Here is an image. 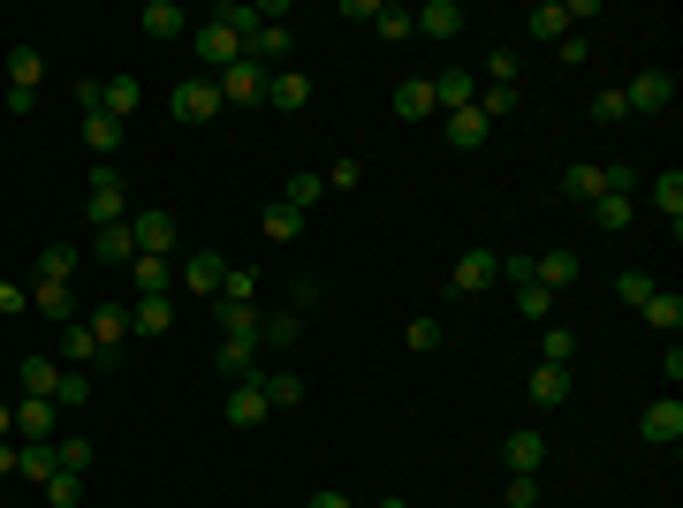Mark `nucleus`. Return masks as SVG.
Wrapping results in <instances>:
<instances>
[{"instance_id":"1","label":"nucleus","mask_w":683,"mask_h":508,"mask_svg":"<svg viewBox=\"0 0 683 508\" xmlns=\"http://www.w3.org/2000/svg\"><path fill=\"white\" fill-rule=\"evenodd\" d=\"M85 212H91V228H115V220H129V182L115 160H99L85 182Z\"/></svg>"},{"instance_id":"2","label":"nucleus","mask_w":683,"mask_h":508,"mask_svg":"<svg viewBox=\"0 0 683 508\" xmlns=\"http://www.w3.org/2000/svg\"><path fill=\"white\" fill-rule=\"evenodd\" d=\"M39 84H46V53H39V46H8V107L31 114Z\"/></svg>"},{"instance_id":"3","label":"nucleus","mask_w":683,"mask_h":508,"mask_svg":"<svg viewBox=\"0 0 683 508\" xmlns=\"http://www.w3.org/2000/svg\"><path fill=\"white\" fill-rule=\"evenodd\" d=\"M168 107H175V122H214V114H220V84H214V77H182Z\"/></svg>"},{"instance_id":"4","label":"nucleus","mask_w":683,"mask_h":508,"mask_svg":"<svg viewBox=\"0 0 683 508\" xmlns=\"http://www.w3.org/2000/svg\"><path fill=\"white\" fill-rule=\"evenodd\" d=\"M220 107H266V69L258 61H236V69H220Z\"/></svg>"},{"instance_id":"5","label":"nucleus","mask_w":683,"mask_h":508,"mask_svg":"<svg viewBox=\"0 0 683 508\" xmlns=\"http://www.w3.org/2000/svg\"><path fill=\"white\" fill-rule=\"evenodd\" d=\"M494 281H502V258L494 251H464L448 266V289H456V297H478V289H494Z\"/></svg>"},{"instance_id":"6","label":"nucleus","mask_w":683,"mask_h":508,"mask_svg":"<svg viewBox=\"0 0 683 508\" xmlns=\"http://www.w3.org/2000/svg\"><path fill=\"white\" fill-rule=\"evenodd\" d=\"M91 341H99V365H115L122 357V335H129V303H99V311H85Z\"/></svg>"},{"instance_id":"7","label":"nucleus","mask_w":683,"mask_h":508,"mask_svg":"<svg viewBox=\"0 0 683 508\" xmlns=\"http://www.w3.org/2000/svg\"><path fill=\"white\" fill-rule=\"evenodd\" d=\"M623 99H631V114H661V107L676 99V77H669V69H639V77L623 84Z\"/></svg>"},{"instance_id":"8","label":"nucleus","mask_w":683,"mask_h":508,"mask_svg":"<svg viewBox=\"0 0 683 508\" xmlns=\"http://www.w3.org/2000/svg\"><path fill=\"white\" fill-rule=\"evenodd\" d=\"M639 432H645V440H653V448H676V440H683V402H676V395H661V402H645Z\"/></svg>"},{"instance_id":"9","label":"nucleus","mask_w":683,"mask_h":508,"mask_svg":"<svg viewBox=\"0 0 683 508\" xmlns=\"http://www.w3.org/2000/svg\"><path fill=\"white\" fill-rule=\"evenodd\" d=\"M175 266H182V258H129V289H137V297H175Z\"/></svg>"},{"instance_id":"10","label":"nucleus","mask_w":683,"mask_h":508,"mask_svg":"<svg viewBox=\"0 0 683 508\" xmlns=\"http://www.w3.org/2000/svg\"><path fill=\"white\" fill-rule=\"evenodd\" d=\"M502 456H509V470L540 478V464H547V432H540V425H516L509 440H502Z\"/></svg>"},{"instance_id":"11","label":"nucleus","mask_w":683,"mask_h":508,"mask_svg":"<svg viewBox=\"0 0 683 508\" xmlns=\"http://www.w3.org/2000/svg\"><path fill=\"white\" fill-rule=\"evenodd\" d=\"M129 236H137V251H145V258H175V212H137Z\"/></svg>"},{"instance_id":"12","label":"nucleus","mask_w":683,"mask_h":508,"mask_svg":"<svg viewBox=\"0 0 683 508\" xmlns=\"http://www.w3.org/2000/svg\"><path fill=\"white\" fill-rule=\"evenodd\" d=\"M471 99H478V77H471V69H441V77H433V114H464Z\"/></svg>"},{"instance_id":"13","label":"nucleus","mask_w":683,"mask_h":508,"mask_svg":"<svg viewBox=\"0 0 683 508\" xmlns=\"http://www.w3.org/2000/svg\"><path fill=\"white\" fill-rule=\"evenodd\" d=\"M31 311L39 319H53V327H77L85 311H77V297H69V281H31Z\"/></svg>"},{"instance_id":"14","label":"nucleus","mask_w":683,"mask_h":508,"mask_svg":"<svg viewBox=\"0 0 683 508\" xmlns=\"http://www.w3.org/2000/svg\"><path fill=\"white\" fill-rule=\"evenodd\" d=\"M266 107L304 114V107H311V77H304V69H274V77H266Z\"/></svg>"},{"instance_id":"15","label":"nucleus","mask_w":683,"mask_h":508,"mask_svg":"<svg viewBox=\"0 0 683 508\" xmlns=\"http://www.w3.org/2000/svg\"><path fill=\"white\" fill-rule=\"evenodd\" d=\"M410 23H418L426 39H456L471 16H464V0H426V8H410Z\"/></svg>"},{"instance_id":"16","label":"nucleus","mask_w":683,"mask_h":508,"mask_svg":"<svg viewBox=\"0 0 683 508\" xmlns=\"http://www.w3.org/2000/svg\"><path fill=\"white\" fill-rule=\"evenodd\" d=\"M220 273H228L220 251H190L182 258V289H190V297H220Z\"/></svg>"},{"instance_id":"17","label":"nucleus","mask_w":683,"mask_h":508,"mask_svg":"<svg viewBox=\"0 0 683 508\" xmlns=\"http://www.w3.org/2000/svg\"><path fill=\"white\" fill-rule=\"evenodd\" d=\"M274 410H266V395H258V380H236L228 387V425L236 432H251V425H266Z\"/></svg>"},{"instance_id":"18","label":"nucleus","mask_w":683,"mask_h":508,"mask_svg":"<svg viewBox=\"0 0 683 508\" xmlns=\"http://www.w3.org/2000/svg\"><path fill=\"white\" fill-rule=\"evenodd\" d=\"M395 122H433V77H410V84H395Z\"/></svg>"},{"instance_id":"19","label":"nucleus","mask_w":683,"mask_h":508,"mask_svg":"<svg viewBox=\"0 0 683 508\" xmlns=\"http://www.w3.org/2000/svg\"><path fill=\"white\" fill-rule=\"evenodd\" d=\"M91 258H99V266H129V258H137L129 220H115V228H91Z\"/></svg>"},{"instance_id":"20","label":"nucleus","mask_w":683,"mask_h":508,"mask_svg":"<svg viewBox=\"0 0 683 508\" xmlns=\"http://www.w3.org/2000/svg\"><path fill=\"white\" fill-rule=\"evenodd\" d=\"M175 327V297H137L129 303V335H168Z\"/></svg>"},{"instance_id":"21","label":"nucleus","mask_w":683,"mask_h":508,"mask_svg":"<svg viewBox=\"0 0 683 508\" xmlns=\"http://www.w3.org/2000/svg\"><path fill=\"white\" fill-rule=\"evenodd\" d=\"M16 387L53 402V387H61V357H23V365H16Z\"/></svg>"},{"instance_id":"22","label":"nucleus","mask_w":683,"mask_h":508,"mask_svg":"<svg viewBox=\"0 0 683 508\" xmlns=\"http://www.w3.org/2000/svg\"><path fill=\"white\" fill-rule=\"evenodd\" d=\"M570 372H562V365H540V372H532V387H524V395H532V402H540V410H562V402H570Z\"/></svg>"},{"instance_id":"23","label":"nucleus","mask_w":683,"mask_h":508,"mask_svg":"<svg viewBox=\"0 0 683 508\" xmlns=\"http://www.w3.org/2000/svg\"><path fill=\"white\" fill-rule=\"evenodd\" d=\"M137 31H145V39H182V8H175V0H145V8H137Z\"/></svg>"},{"instance_id":"24","label":"nucleus","mask_w":683,"mask_h":508,"mask_svg":"<svg viewBox=\"0 0 683 508\" xmlns=\"http://www.w3.org/2000/svg\"><path fill=\"white\" fill-rule=\"evenodd\" d=\"M61 365H69V372H91V365H99V341H91L85 319H77V327H61Z\"/></svg>"},{"instance_id":"25","label":"nucleus","mask_w":683,"mask_h":508,"mask_svg":"<svg viewBox=\"0 0 683 508\" xmlns=\"http://www.w3.org/2000/svg\"><path fill=\"white\" fill-rule=\"evenodd\" d=\"M16 432H23V440H53V402H46V395H23V402H16Z\"/></svg>"},{"instance_id":"26","label":"nucleus","mask_w":683,"mask_h":508,"mask_svg":"<svg viewBox=\"0 0 683 508\" xmlns=\"http://www.w3.org/2000/svg\"><path fill=\"white\" fill-rule=\"evenodd\" d=\"M61 470V456H53V440H23V456H16V478H31V486H46Z\"/></svg>"},{"instance_id":"27","label":"nucleus","mask_w":683,"mask_h":508,"mask_svg":"<svg viewBox=\"0 0 683 508\" xmlns=\"http://www.w3.org/2000/svg\"><path fill=\"white\" fill-rule=\"evenodd\" d=\"M524 31H532L540 46H547V39H570V8H562V0H540V8L524 16Z\"/></svg>"},{"instance_id":"28","label":"nucleus","mask_w":683,"mask_h":508,"mask_svg":"<svg viewBox=\"0 0 683 508\" xmlns=\"http://www.w3.org/2000/svg\"><path fill=\"white\" fill-rule=\"evenodd\" d=\"M532 266H540V289H570V281L585 273V258H577V251H547V258H532Z\"/></svg>"},{"instance_id":"29","label":"nucleus","mask_w":683,"mask_h":508,"mask_svg":"<svg viewBox=\"0 0 683 508\" xmlns=\"http://www.w3.org/2000/svg\"><path fill=\"white\" fill-rule=\"evenodd\" d=\"M258 395H266V410H297L304 402V372H266Z\"/></svg>"},{"instance_id":"30","label":"nucleus","mask_w":683,"mask_h":508,"mask_svg":"<svg viewBox=\"0 0 683 508\" xmlns=\"http://www.w3.org/2000/svg\"><path fill=\"white\" fill-rule=\"evenodd\" d=\"M137 99H145V84H137V77H107V99H99V114L129 122V114H137Z\"/></svg>"},{"instance_id":"31","label":"nucleus","mask_w":683,"mask_h":508,"mask_svg":"<svg viewBox=\"0 0 683 508\" xmlns=\"http://www.w3.org/2000/svg\"><path fill=\"white\" fill-rule=\"evenodd\" d=\"M228 380H258V341H220V357H214Z\"/></svg>"},{"instance_id":"32","label":"nucleus","mask_w":683,"mask_h":508,"mask_svg":"<svg viewBox=\"0 0 683 508\" xmlns=\"http://www.w3.org/2000/svg\"><path fill=\"white\" fill-rule=\"evenodd\" d=\"M258 228H266V243H297V236H304V212L297 206H266V212H258Z\"/></svg>"},{"instance_id":"33","label":"nucleus","mask_w":683,"mask_h":508,"mask_svg":"<svg viewBox=\"0 0 683 508\" xmlns=\"http://www.w3.org/2000/svg\"><path fill=\"white\" fill-rule=\"evenodd\" d=\"M85 145L99 160H115V152H122V122H115V114H85Z\"/></svg>"},{"instance_id":"34","label":"nucleus","mask_w":683,"mask_h":508,"mask_svg":"<svg viewBox=\"0 0 683 508\" xmlns=\"http://www.w3.org/2000/svg\"><path fill=\"white\" fill-rule=\"evenodd\" d=\"M645 327H661V335H676V327H683V297H676V289H653V297H645Z\"/></svg>"},{"instance_id":"35","label":"nucleus","mask_w":683,"mask_h":508,"mask_svg":"<svg viewBox=\"0 0 683 508\" xmlns=\"http://www.w3.org/2000/svg\"><path fill=\"white\" fill-rule=\"evenodd\" d=\"M540 365H562V372H570V365H577V335H570V327H555V319H547V327H540Z\"/></svg>"},{"instance_id":"36","label":"nucleus","mask_w":683,"mask_h":508,"mask_svg":"<svg viewBox=\"0 0 683 508\" xmlns=\"http://www.w3.org/2000/svg\"><path fill=\"white\" fill-rule=\"evenodd\" d=\"M297 335H304V311H266L258 319V341H274V349H289Z\"/></svg>"},{"instance_id":"37","label":"nucleus","mask_w":683,"mask_h":508,"mask_svg":"<svg viewBox=\"0 0 683 508\" xmlns=\"http://www.w3.org/2000/svg\"><path fill=\"white\" fill-rule=\"evenodd\" d=\"M319 198H327V175H311V168H297V175H289V190H281V206H319Z\"/></svg>"},{"instance_id":"38","label":"nucleus","mask_w":683,"mask_h":508,"mask_svg":"<svg viewBox=\"0 0 683 508\" xmlns=\"http://www.w3.org/2000/svg\"><path fill=\"white\" fill-rule=\"evenodd\" d=\"M516 99H524L516 84H478V99H471V107H478L486 122H502V114H516Z\"/></svg>"},{"instance_id":"39","label":"nucleus","mask_w":683,"mask_h":508,"mask_svg":"<svg viewBox=\"0 0 683 508\" xmlns=\"http://www.w3.org/2000/svg\"><path fill=\"white\" fill-rule=\"evenodd\" d=\"M441 129H448V145H486V114H478V107H464V114H441Z\"/></svg>"},{"instance_id":"40","label":"nucleus","mask_w":683,"mask_h":508,"mask_svg":"<svg viewBox=\"0 0 683 508\" xmlns=\"http://www.w3.org/2000/svg\"><path fill=\"white\" fill-rule=\"evenodd\" d=\"M562 198L593 206V198H600V168H585V160H577V168H562Z\"/></svg>"},{"instance_id":"41","label":"nucleus","mask_w":683,"mask_h":508,"mask_svg":"<svg viewBox=\"0 0 683 508\" xmlns=\"http://www.w3.org/2000/svg\"><path fill=\"white\" fill-rule=\"evenodd\" d=\"M631 198H593V220H600V236H623V228H631Z\"/></svg>"},{"instance_id":"42","label":"nucleus","mask_w":683,"mask_h":508,"mask_svg":"<svg viewBox=\"0 0 683 508\" xmlns=\"http://www.w3.org/2000/svg\"><path fill=\"white\" fill-rule=\"evenodd\" d=\"M258 297V273L251 266H228V273H220V297L214 303H251Z\"/></svg>"},{"instance_id":"43","label":"nucleus","mask_w":683,"mask_h":508,"mask_svg":"<svg viewBox=\"0 0 683 508\" xmlns=\"http://www.w3.org/2000/svg\"><path fill=\"white\" fill-rule=\"evenodd\" d=\"M653 206L669 212V228L683 220V175H676V168H669V175H653Z\"/></svg>"},{"instance_id":"44","label":"nucleus","mask_w":683,"mask_h":508,"mask_svg":"<svg viewBox=\"0 0 683 508\" xmlns=\"http://www.w3.org/2000/svg\"><path fill=\"white\" fill-rule=\"evenodd\" d=\"M69 273H77V251H69V243H46L39 251V281H69Z\"/></svg>"},{"instance_id":"45","label":"nucleus","mask_w":683,"mask_h":508,"mask_svg":"<svg viewBox=\"0 0 683 508\" xmlns=\"http://www.w3.org/2000/svg\"><path fill=\"white\" fill-rule=\"evenodd\" d=\"M46 501H53V508H77V501H85V478H77V470H53V478H46Z\"/></svg>"},{"instance_id":"46","label":"nucleus","mask_w":683,"mask_h":508,"mask_svg":"<svg viewBox=\"0 0 683 508\" xmlns=\"http://www.w3.org/2000/svg\"><path fill=\"white\" fill-rule=\"evenodd\" d=\"M403 341H410L418 357H433V349L448 341V327H441V319H410V327H403Z\"/></svg>"},{"instance_id":"47","label":"nucleus","mask_w":683,"mask_h":508,"mask_svg":"<svg viewBox=\"0 0 683 508\" xmlns=\"http://www.w3.org/2000/svg\"><path fill=\"white\" fill-rule=\"evenodd\" d=\"M373 31H380V39H410L418 23H410V8H395V0H380V16H373Z\"/></svg>"},{"instance_id":"48","label":"nucleus","mask_w":683,"mask_h":508,"mask_svg":"<svg viewBox=\"0 0 683 508\" xmlns=\"http://www.w3.org/2000/svg\"><path fill=\"white\" fill-rule=\"evenodd\" d=\"M516 311H524V319H555V289L524 281V289H516Z\"/></svg>"},{"instance_id":"49","label":"nucleus","mask_w":683,"mask_h":508,"mask_svg":"<svg viewBox=\"0 0 683 508\" xmlns=\"http://www.w3.org/2000/svg\"><path fill=\"white\" fill-rule=\"evenodd\" d=\"M53 402H61V410L91 402V372H69V365H61V387H53Z\"/></svg>"},{"instance_id":"50","label":"nucleus","mask_w":683,"mask_h":508,"mask_svg":"<svg viewBox=\"0 0 683 508\" xmlns=\"http://www.w3.org/2000/svg\"><path fill=\"white\" fill-rule=\"evenodd\" d=\"M53 456H61V470H77V478H85V470H91V456H99V448H91V440H77V432H69V440H53Z\"/></svg>"},{"instance_id":"51","label":"nucleus","mask_w":683,"mask_h":508,"mask_svg":"<svg viewBox=\"0 0 683 508\" xmlns=\"http://www.w3.org/2000/svg\"><path fill=\"white\" fill-rule=\"evenodd\" d=\"M615 297L631 303V311H645V297H653V273H645V266H631V273L615 281Z\"/></svg>"},{"instance_id":"52","label":"nucleus","mask_w":683,"mask_h":508,"mask_svg":"<svg viewBox=\"0 0 683 508\" xmlns=\"http://www.w3.org/2000/svg\"><path fill=\"white\" fill-rule=\"evenodd\" d=\"M486 77H494V84H516V77H524L516 46H494V53H486Z\"/></svg>"},{"instance_id":"53","label":"nucleus","mask_w":683,"mask_h":508,"mask_svg":"<svg viewBox=\"0 0 683 508\" xmlns=\"http://www.w3.org/2000/svg\"><path fill=\"white\" fill-rule=\"evenodd\" d=\"M593 122H631V99H623V84H607L593 99Z\"/></svg>"},{"instance_id":"54","label":"nucleus","mask_w":683,"mask_h":508,"mask_svg":"<svg viewBox=\"0 0 683 508\" xmlns=\"http://www.w3.org/2000/svg\"><path fill=\"white\" fill-rule=\"evenodd\" d=\"M23 311H31V289H23V281H8V273H0V319H23Z\"/></svg>"},{"instance_id":"55","label":"nucleus","mask_w":683,"mask_h":508,"mask_svg":"<svg viewBox=\"0 0 683 508\" xmlns=\"http://www.w3.org/2000/svg\"><path fill=\"white\" fill-rule=\"evenodd\" d=\"M639 190V168H600V198H631Z\"/></svg>"},{"instance_id":"56","label":"nucleus","mask_w":683,"mask_h":508,"mask_svg":"<svg viewBox=\"0 0 683 508\" xmlns=\"http://www.w3.org/2000/svg\"><path fill=\"white\" fill-rule=\"evenodd\" d=\"M509 508H540V478H524V470H509Z\"/></svg>"},{"instance_id":"57","label":"nucleus","mask_w":683,"mask_h":508,"mask_svg":"<svg viewBox=\"0 0 683 508\" xmlns=\"http://www.w3.org/2000/svg\"><path fill=\"white\" fill-rule=\"evenodd\" d=\"M357 182H365L357 160H335V168H327V190H357Z\"/></svg>"},{"instance_id":"58","label":"nucleus","mask_w":683,"mask_h":508,"mask_svg":"<svg viewBox=\"0 0 683 508\" xmlns=\"http://www.w3.org/2000/svg\"><path fill=\"white\" fill-rule=\"evenodd\" d=\"M99 99H107V77H85V84H77V107H85V114H99Z\"/></svg>"},{"instance_id":"59","label":"nucleus","mask_w":683,"mask_h":508,"mask_svg":"<svg viewBox=\"0 0 683 508\" xmlns=\"http://www.w3.org/2000/svg\"><path fill=\"white\" fill-rule=\"evenodd\" d=\"M304 508H357V501H349V494H335V486H327V494H311V501H304Z\"/></svg>"},{"instance_id":"60","label":"nucleus","mask_w":683,"mask_h":508,"mask_svg":"<svg viewBox=\"0 0 683 508\" xmlns=\"http://www.w3.org/2000/svg\"><path fill=\"white\" fill-rule=\"evenodd\" d=\"M16 456H23V448H8V440H0V478H16Z\"/></svg>"},{"instance_id":"61","label":"nucleus","mask_w":683,"mask_h":508,"mask_svg":"<svg viewBox=\"0 0 683 508\" xmlns=\"http://www.w3.org/2000/svg\"><path fill=\"white\" fill-rule=\"evenodd\" d=\"M8 432H16V402H0V440H8Z\"/></svg>"},{"instance_id":"62","label":"nucleus","mask_w":683,"mask_h":508,"mask_svg":"<svg viewBox=\"0 0 683 508\" xmlns=\"http://www.w3.org/2000/svg\"><path fill=\"white\" fill-rule=\"evenodd\" d=\"M373 508H410V501H395V494H387V501H373Z\"/></svg>"}]
</instances>
